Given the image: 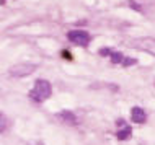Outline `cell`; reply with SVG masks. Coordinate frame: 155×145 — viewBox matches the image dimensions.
Instances as JSON below:
<instances>
[{"mask_svg":"<svg viewBox=\"0 0 155 145\" xmlns=\"http://www.w3.org/2000/svg\"><path fill=\"white\" fill-rule=\"evenodd\" d=\"M57 118H59L64 124H69V126H75V124H77V116L74 113H70V111H62V113L57 114Z\"/></svg>","mask_w":155,"mask_h":145,"instance_id":"cell-7","label":"cell"},{"mask_svg":"<svg viewBox=\"0 0 155 145\" xmlns=\"http://www.w3.org/2000/svg\"><path fill=\"white\" fill-rule=\"evenodd\" d=\"M52 93V86L49 83L48 80H43V78H39V80L35 82V86H33V90L30 92V98L33 101L36 103H43L46 101L49 96H51Z\"/></svg>","mask_w":155,"mask_h":145,"instance_id":"cell-1","label":"cell"},{"mask_svg":"<svg viewBox=\"0 0 155 145\" xmlns=\"http://www.w3.org/2000/svg\"><path fill=\"white\" fill-rule=\"evenodd\" d=\"M3 2H5V0H0V3H3Z\"/></svg>","mask_w":155,"mask_h":145,"instance_id":"cell-11","label":"cell"},{"mask_svg":"<svg viewBox=\"0 0 155 145\" xmlns=\"http://www.w3.org/2000/svg\"><path fill=\"white\" fill-rule=\"evenodd\" d=\"M38 69L36 64H30V62H21V64H15L12 65L10 70H8V73H10L12 77L15 78H21V77H28L31 75L33 72Z\"/></svg>","mask_w":155,"mask_h":145,"instance_id":"cell-2","label":"cell"},{"mask_svg":"<svg viewBox=\"0 0 155 145\" xmlns=\"http://www.w3.org/2000/svg\"><path fill=\"white\" fill-rule=\"evenodd\" d=\"M101 54H103V56H104V54L111 56V60L114 62V64H121V65H124V67H129V65H134V64H136V59H129V57L123 56V54L114 52V51H110V49H103Z\"/></svg>","mask_w":155,"mask_h":145,"instance_id":"cell-5","label":"cell"},{"mask_svg":"<svg viewBox=\"0 0 155 145\" xmlns=\"http://www.w3.org/2000/svg\"><path fill=\"white\" fill-rule=\"evenodd\" d=\"M67 38H69L70 43L77 44V46H87V44L90 43V34L87 31H83V30L70 31L69 34H67Z\"/></svg>","mask_w":155,"mask_h":145,"instance_id":"cell-4","label":"cell"},{"mask_svg":"<svg viewBox=\"0 0 155 145\" xmlns=\"http://www.w3.org/2000/svg\"><path fill=\"white\" fill-rule=\"evenodd\" d=\"M129 46L140 49V51H144V52H149L155 57V38H137V39L131 41Z\"/></svg>","mask_w":155,"mask_h":145,"instance_id":"cell-3","label":"cell"},{"mask_svg":"<svg viewBox=\"0 0 155 145\" xmlns=\"http://www.w3.org/2000/svg\"><path fill=\"white\" fill-rule=\"evenodd\" d=\"M35 145H43V143H39V142H38V143H35Z\"/></svg>","mask_w":155,"mask_h":145,"instance_id":"cell-10","label":"cell"},{"mask_svg":"<svg viewBox=\"0 0 155 145\" xmlns=\"http://www.w3.org/2000/svg\"><path fill=\"white\" fill-rule=\"evenodd\" d=\"M131 119L137 124H144L145 119H147V114H145V111L142 109V108L136 106V108H132V111H131Z\"/></svg>","mask_w":155,"mask_h":145,"instance_id":"cell-6","label":"cell"},{"mask_svg":"<svg viewBox=\"0 0 155 145\" xmlns=\"http://www.w3.org/2000/svg\"><path fill=\"white\" fill-rule=\"evenodd\" d=\"M131 134H132V129L129 126H126V124H123V129L118 130V139L119 140H127L131 137Z\"/></svg>","mask_w":155,"mask_h":145,"instance_id":"cell-8","label":"cell"},{"mask_svg":"<svg viewBox=\"0 0 155 145\" xmlns=\"http://www.w3.org/2000/svg\"><path fill=\"white\" fill-rule=\"evenodd\" d=\"M5 129H7V118H5L3 113H0V134H2Z\"/></svg>","mask_w":155,"mask_h":145,"instance_id":"cell-9","label":"cell"}]
</instances>
